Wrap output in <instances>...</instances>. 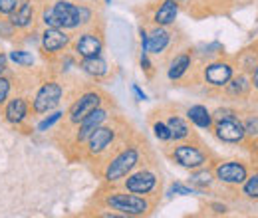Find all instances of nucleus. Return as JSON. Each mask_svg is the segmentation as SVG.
Masks as SVG:
<instances>
[{"mask_svg":"<svg viewBox=\"0 0 258 218\" xmlns=\"http://www.w3.org/2000/svg\"><path fill=\"white\" fill-rule=\"evenodd\" d=\"M141 159H143L141 145H137V143L123 145L115 155H111L105 161L103 171H101V179L105 183H111V185L121 183L129 173H133L141 165Z\"/></svg>","mask_w":258,"mask_h":218,"instance_id":"obj_1","label":"nucleus"},{"mask_svg":"<svg viewBox=\"0 0 258 218\" xmlns=\"http://www.w3.org/2000/svg\"><path fill=\"white\" fill-rule=\"evenodd\" d=\"M101 204L105 208L115 210V214H119V216H147V214H151V210L155 206L153 198L129 192L125 188L103 194Z\"/></svg>","mask_w":258,"mask_h":218,"instance_id":"obj_2","label":"nucleus"},{"mask_svg":"<svg viewBox=\"0 0 258 218\" xmlns=\"http://www.w3.org/2000/svg\"><path fill=\"white\" fill-rule=\"evenodd\" d=\"M66 88L56 80V78H40L34 92L30 94V103H32V115L42 117L54 109H58L64 101Z\"/></svg>","mask_w":258,"mask_h":218,"instance_id":"obj_3","label":"nucleus"},{"mask_svg":"<svg viewBox=\"0 0 258 218\" xmlns=\"http://www.w3.org/2000/svg\"><path fill=\"white\" fill-rule=\"evenodd\" d=\"M2 121L14 129H24L32 121V103H30V94L18 92L14 94L0 109Z\"/></svg>","mask_w":258,"mask_h":218,"instance_id":"obj_4","label":"nucleus"},{"mask_svg":"<svg viewBox=\"0 0 258 218\" xmlns=\"http://www.w3.org/2000/svg\"><path fill=\"white\" fill-rule=\"evenodd\" d=\"M121 187L129 190V192L153 198L161 190V175L157 171H153V169L137 167L133 173H129L127 177L121 181Z\"/></svg>","mask_w":258,"mask_h":218,"instance_id":"obj_5","label":"nucleus"},{"mask_svg":"<svg viewBox=\"0 0 258 218\" xmlns=\"http://www.w3.org/2000/svg\"><path fill=\"white\" fill-rule=\"evenodd\" d=\"M103 101H105V95L101 94L99 90H88V92L80 94L70 103V107L66 109V127L76 129L82 119H86L94 109L103 105Z\"/></svg>","mask_w":258,"mask_h":218,"instance_id":"obj_6","label":"nucleus"},{"mask_svg":"<svg viewBox=\"0 0 258 218\" xmlns=\"http://www.w3.org/2000/svg\"><path fill=\"white\" fill-rule=\"evenodd\" d=\"M169 159L179 165L181 169H187V171H195V169H201V167H207L209 163V153L195 141H179L169 153Z\"/></svg>","mask_w":258,"mask_h":218,"instance_id":"obj_7","label":"nucleus"},{"mask_svg":"<svg viewBox=\"0 0 258 218\" xmlns=\"http://www.w3.org/2000/svg\"><path fill=\"white\" fill-rule=\"evenodd\" d=\"M117 141H119V129L115 125H107V121H105L88 137V141L84 145H86L88 157L99 159V157L105 155L109 149H113V145Z\"/></svg>","mask_w":258,"mask_h":218,"instance_id":"obj_8","label":"nucleus"},{"mask_svg":"<svg viewBox=\"0 0 258 218\" xmlns=\"http://www.w3.org/2000/svg\"><path fill=\"white\" fill-rule=\"evenodd\" d=\"M72 46V36L64 28H40V54L46 60H54Z\"/></svg>","mask_w":258,"mask_h":218,"instance_id":"obj_9","label":"nucleus"},{"mask_svg":"<svg viewBox=\"0 0 258 218\" xmlns=\"http://www.w3.org/2000/svg\"><path fill=\"white\" fill-rule=\"evenodd\" d=\"M72 54L82 60V58H96L103 54V48H105V42H103V36L101 32L96 28H90V30L80 32L76 38H72Z\"/></svg>","mask_w":258,"mask_h":218,"instance_id":"obj_10","label":"nucleus"},{"mask_svg":"<svg viewBox=\"0 0 258 218\" xmlns=\"http://www.w3.org/2000/svg\"><path fill=\"white\" fill-rule=\"evenodd\" d=\"M42 0H20L8 20L14 24V28L20 32H28L38 26V14H40Z\"/></svg>","mask_w":258,"mask_h":218,"instance_id":"obj_11","label":"nucleus"},{"mask_svg":"<svg viewBox=\"0 0 258 218\" xmlns=\"http://www.w3.org/2000/svg\"><path fill=\"white\" fill-rule=\"evenodd\" d=\"M109 119V109L107 107H103V105H99L97 109H94L86 119H82L78 127L74 129V135H72V143L76 145V147H82L86 141H88V137L96 131L99 125H103L105 121Z\"/></svg>","mask_w":258,"mask_h":218,"instance_id":"obj_12","label":"nucleus"},{"mask_svg":"<svg viewBox=\"0 0 258 218\" xmlns=\"http://www.w3.org/2000/svg\"><path fill=\"white\" fill-rule=\"evenodd\" d=\"M52 10L58 18L60 28L64 30H80L82 28V20H80V6L74 0H54L52 2Z\"/></svg>","mask_w":258,"mask_h":218,"instance_id":"obj_13","label":"nucleus"},{"mask_svg":"<svg viewBox=\"0 0 258 218\" xmlns=\"http://www.w3.org/2000/svg\"><path fill=\"white\" fill-rule=\"evenodd\" d=\"M213 175L217 181L225 185H242L248 177V171H246V165L240 161H225L215 167Z\"/></svg>","mask_w":258,"mask_h":218,"instance_id":"obj_14","label":"nucleus"},{"mask_svg":"<svg viewBox=\"0 0 258 218\" xmlns=\"http://www.w3.org/2000/svg\"><path fill=\"white\" fill-rule=\"evenodd\" d=\"M215 135L219 141L223 143H242L246 137L244 125L240 123L236 117H228V119H219L213 123Z\"/></svg>","mask_w":258,"mask_h":218,"instance_id":"obj_15","label":"nucleus"},{"mask_svg":"<svg viewBox=\"0 0 258 218\" xmlns=\"http://www.w3.org/2000/svg\"><path fill=\"white\" fill-rule=\"evenodd\" d=\"M232 76H234L232 65L228 62H223V60L207 63V67L203 69L205 84H209V86H213V88H225L226 84L230 82Z\"/></svg>","mask_w":258,"mask_h":218,"instance_id":"obj_16","label":"nucleus"},{"mask_svg":"<svg viewBox=\"0 0 258 218\" xmlns=\"http://www.w3.org/2000/svg\"><path fill=\"white\" fill-rule=\"evenodd\" d=\"M171 40H173V32L169 30V26H155L147 36V54L161 56L171 46Z\"/></svg>","mask_w":258,"mask_h":218,"instance_id":"obj_17","label":"nucleus"},{"mask_svg":"<svg viewBox=\"0 0 258 218\" xmlns=\"http://www.w3.org/2000/svg\"><path fill=\"white\" fill-rule=\"evenodd\" d=\"M193 67V52L191 50H185V52H179L175 54V58L169 62L167 67V78L171 82H179L187 76V71Z\"/></svg>","mask_w":258,"mask_h":218,"instance_id":"obj_18","label":"nucleus"},{"mask_svg":"<svg viewBox=\"0 0 258 218\" xmlns=\"http://www.w3.org/2000/svg\"><path fill=\"white\" fill-rule=\"evenodd\" d=\"M165 123L171 129V135H173V141H175V143L193 139L191 123H189V119H185L183 115H179V113H169V115L165 117Z\"/></svg>","mask_w":258,"mask_h":218,"instance_id":"obj_19","label":"nucleus"},{"mask_svg":"<svg viewBox=\"0 0 258 218\" xmlns=\"http://www.w3.org/2000/svg\"><path fill=\"white\" fill-rule=\"evenodd\" d=\"M179 16V2L177 0H163L153 12L151 22L155 26H173Z\"/></svg>","mask_w":258,"mask_h":218,"instance_id":"obj_20","label":"nucleus"},{"mask_svg":"<svg viewBox=\"0 0 258 218\" xmlns=\"http://www.w3.org/2000/svg\"><path fill=\"white\" fill-rule=\"evenodd\" d=\"M78 67L90 76L92 80H103L109 74V63L105 62L103 56H96V58H82L78 60Z\"/></svg>","mask_w":258,"mask_h":218,"instance_id":"obj_21","label":"nucleus"},{"mask_svg":"<svg viewBox=\"0 0 258 218\" xmlns=\"http://www.w3.org/2000/svg\"><path fill=\"white\" fill-rule=\"evenodd\" d=\"M187 119H189V123H193L195 127H199V129H211L213 123H215V119H213V113L205 107V105H201V103H197V105H191L189 109H187Z\"/></svg>","mask_w":258,"mask_h":218,"instance_id":"obj_22","label":"nucleus"},{"mask_svg":"<svg viewBox=\"0 0 258 218\" xmlns=\"http://www.w3.org/2000/svg\"><path fill=\"white\" fill-rule=\"evenodd\" d=\"M8 62L12 65H16L18 69H32L34 63H36V58H34V54L28 48L16 46V48H12L8 52Z\"/></svg>","mask_w":258,"mask_h":218,"instance_id":"obj_23","label":"nucleus"},{"mask_svg":"<svg viewBox=\"0 0 258 218\" xmlns=\"http://www.w3.org/2000/svg\"><path fill=\"white\" fill-rule=\"evenodd\" d=\"M64 115H66V111L60 109V107L54 109V111H50V113H46V115H42L40 121L36 123V131H38V133H48V131H52L56 125L64 119Z\"/></svg>","mask_w":258,"mask_h":218,"instance_id":"obj_24","label":"nucleus"},{"mask_svg":"<svg viewBox=\"0 0 258 218\" xmlns=\"http://www.w3.org/2000/svg\"><path fill=\"white\" fill-rule=\"evenodd\" d=\"M191 185L195 188H207L213 185V173L205 167L191 171Z\"/></svg>","mask_w":258,"mask_h":218,"instance_id":"obj_25","label":"nucleus"},{"mask_svg":"<svg viewBox=\"0 0 258 218\" xmlns=\"http://www.w3.org/2000/svg\"><path fill=\"white\" fill-rule=\"evenodd\" d=\"M20 32L14 28V24L8 20V16H0V40L4 42H16Z\"/></svg>","mask_w":258,"mask_h":218,"instance_id":"obj_26","label":"nucleus"},{"mask_svg":"<svg viewBox=\"0 0 258 218\" xmlns=\"http://www.w3.org/2000/svg\"><path fill=\"white\" fill-rule=\"evenodd\" d=\"M226 88H228V94L230 95H244L248 92V88H250V84H248V80L244 78V76H238V78H230V82L226 84Z\"/></svg>","mask_w":258,"mask_h":218,"instance_id":"obj_27","label":"nucleus"},{"mask_svg":"<svg viewBox=\"0 0 258 218\" xmlns=\"http://www.w3.org/2000/svg\"><path fill=\"white\" fill-rule=\"evenodd\" d=\"M151 129H153V135L161 141V143H171L173 141V135H171V129L167 127L165 119H155L151 123Z\"/></svg>","mask_w":258,"mask_h":218,"instance_id":"obj_28","label":"nucleus"},{"mask_svg":"<svg viewBox=\"0 0 258 218\" xmlns=\"http://www.w3.org/2000/svg\"><path fill=\"white\" fill-rule=\"evenodd\" d=\"M242 192L246 198H252V200H258V173L252 175V177H246V181L242 183Z\"/></svg>","mask_w":258,"mask_h":218,"instance_id":"obj_29","label":"nucleus"},{"mask_svg":"<svg viewBox=\"0 0 258 218\" xmlns=\"http://www.w3.org/2000/svg\"><path fill=\"white\" fill-rule=\"evenodd\" d=\"M169 192L171 194H179V196H189V194H197V188L189 187V185H183V183H173Z\"/></svg>","mask_w":258,"mask_h":218,"instance_id":"obj_30","label":"nucleus"},{"mask_svg":"<svg viewBox=\"0 0 258 218\" xmlns=\"http://www.w3.org/2000/svg\"><path fill=\"white\" fill-rule=\"evenodd\" d=\"M20 0H0V16H10Z\"/></svg>","mask_w":258,"mask_h":218,"instance_id":"obj_31","label":"nucleus"},{"mask_svg":"<svg viewBox=\"0 0 258 218\" xmlns=\"http://www.w3.org/2000/svg\"><path fill=\"white\" fill-rule=\"evenodd\" d=\"M242 125H244L246 135H250V137L258 135V117H248V119H246Z\"/></svg>","mask_w":258,"mask_h":218,"instance_id":"obj_32","label":"nucleus"},{"mask_svg":"<svg viewBox=\"0 0 258 218\" xmlns=\"http://www.w3.org/2000/svg\"><path fill=\"white\" fill-rule=\"evenodd\" d=\"M234 115H236V113H234L232 109H223V107H221V109H217V111L213 113V119L219 121V119H228V117H234Z\"/></svg>","mask_w":258,"mask_h":218,"instance_id":"obj_33","label":"nucleus"},{"mask_svg":"<svg viewBox=\"0 0 258 218\" xmlns=\"http://www.w3.org/2000/svg\"><path fill=\"white\" fill-rule=\"evenodd\" d=\"M141 69L145 71V74H153V63H151V60H149V54H143L141 52Z\"/></svg>","mask_w":258,"mask_h":218,"instance_id":"obj_34","label":"nucleus"},{"mask_svg":"<svg viewBox=\"0 0 258 218\" xmlns=\"http://www.w3.org/2000/svg\"><path fill=\"white\" fill-rule=\"evenodd\" d=\"M6 71H10V62H8V54L0 50V76H2V74H6Z\"/></svg>","mask_w":258,"mask_h":218,"instance_id":"obj_35","label":"nucleus"},{"mask_svg":"<svg viewBox=\"0 0 258 218\" xmlns=\"http://www.w3.org/2000/svg\"><path fill=\"white\" fill-rule=\"evenodd\" d=\"M131 90H133V94H135V97H137V101H145V99H147L145 92H143V90H141L137 84H133V86H131Z\"/></svg>","mask_w":258,"mask_h":218,"instance_id":"obj_36","label":"nucleus"},{"mask_svg":"<svg viewBox=\"0 0 258 218\" xmlns=\"http://www.w3.org/2000/svg\"><path fill=\"white\" fill-rule=\"evenodd\" d=\"M213 208H215V212H219V214H221V212L225 214V212H226V206H225V204H213Z\"/></svg>","mask_w":258,"mask_h":218,"instance_id":"obj_37","label":"nucleus"},{"mask_svg":"<svg viewBox=\"0 0 258 218\" xmlns=\"http://www.w3.org/2000/svg\"><path fill=\"white\" fill-rule=\"evenodd\" d=\"M252 84H254V88L258 90V67H256V71H254V78H252Z\"/></svg>","mask_w":258,"mask_h":218,"instance_id":"obj_38","label":"nucleus"},{"mask_svg":"<svg viewBox=\"0 0 258 218\" xmlns=\"http://www.w3.org/2000/svg\"><path fill=\"white\" fill-rule=\"evenodd\" d=\"M177 2H179V4H183V2H189V0H177Z\"/></svg>","mask_w":258,"mask_h":218,"instance_id":"obj_39","label":"nucleus"},{"mask_svg":"<svg viewBox=\"0 0 258 218\" xmlns=\"http://www.w3.org/2000/svg\"><path fill=\"white\" fill-rule=\"evenodd\" d=\"M105 2H111V0H105Z\"/></svg>","mask_w":258,"mask_h":218,"instance_id":"obj_40","label":"nucleus"}]
</instances>
